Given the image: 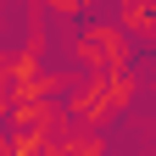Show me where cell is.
Masks as SVG:
<instances>
[{
	"label": "cell",
	"instance_id": "6da1fadb",
	"mask_svg": "<svg viewBox=\"0 0 156 156\" xmlns=\"http://www.w3.org/2000/svg\"><path fill=\"white\" fill-rule=\"evenodd\" d=\"M134 101H140V78L134 73H123V78H78L73 95L62 101V123H73L78 134H101Z\"/></svg>",
	"mask_w": 156,
	"mask_h": 156
},
{
	"label": "cell",
	"instance_id": "3957f363",
	"mask_svg": "<svg viewBox=\"0 0 156 156\" xmlns=\"http://www.w3.org/2000/svg\"><path fill=\"white\" fill-rule=\"evenodd\" d=\"M117 28H123L134 45H156V11L145 6V0H123L117 6V17H112Z\"/></svg>",
	"mask_w": 156,
	"mask_h": 156
},
{
	"label": "cell",
	"instance_id": "5b68a950",
	"mask_svg": "<svg viewBox=\"0 0 156 156\" xmlns=\"http://www.w3.org/2000/svg\"><path fill=\"white\" fill-rule=\"evenodd\" d=\"M0 151H6V128H0Z\"/></svg>",
	"mask_w": 156,
	"mask_h": 156
},
{
	"label": "cell",
	"instance_id": "277c9868",
	"mask_svg": "<svg viewBox=\"0 0 156 156\" xmlns=\"http://www.w3.org/2000/svg\"><path fill=\"white\" fill-rule=\"evenodd\" d=\"M45 11H50V17H84L89 6H84V0H50Z\"/></svg>",
	"mask_w": 156,
	"mask_h": 156
},
{
	"label": "cell",
	"instance_id": "7a4b0ae2",
	"mask_svg": "<svg viewBox=\"0 0 156 156\" xmlns=\"http://www.w3.org/2000/svg\"><path fill=\"white\" fill-rule=\"evenodd\" d=\"M67 45H73V62H78L84 78H123L134 67V50H140L112 17H84Z\"/></svg>",
	"mask_w": 156,
	"mask_h": 156
}]
</instances>
